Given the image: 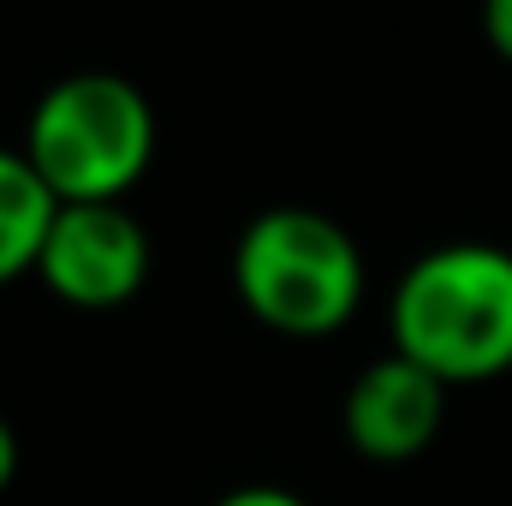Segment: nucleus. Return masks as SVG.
Listing matches in <instances>:
<instances>
[{
	"mask_svg": "<svg viewBox=\"0 0 512 506\" xmlns=\"http://www.w3.org/2000/svg\"><path fill=\"white\" fill-rule=\"evenodd\" d=\"M24 155L60 203H120L149 173L155 108L120 72H72L36 102Z\"/></svg>",
	"mask_w": 512,
	"mask_h": 506,
	"instance_id": "7ed1b4c3",
	"label": "nucleus"
},
{
	"mask_svg": "<svg viewBox=\"0 0 512 506\" xmlns=\"http://www.w3.org/2000/svg\"><path fill=\"white\" fill-rule=\"evenodd\" d=\"M393 352L447 387L495 381L512 370V251L441 245L417 256L387 304Z\"/></svg>",
	"mask_w": 512,
	"mask_h": 506,
	"instance_id": "f257e3e1",
	"label": "nucleus"
},
{
	"mask_svg": "<svg viewBox=\"0 0 512 506\" xmlns=\"http://www.w3.org/2000/svg\"><path fill=\"white\" fill-rule=\"evenodd\" d=\"M233 286L262 328L322 340L364 304V251L322 209H268L233 245Z\"/></svg>",
	"mask_w": 512,
	"mask_h": 506,
	"instance_id": "f03ea898",
	"label": "nucleus"
},
{
	"mask_svg": "<svg viewBox=\"0 0 512 506\" xmlns=\"http://www.w3.org/2000/svg\"><path fill=\"white\" fill-rule=\"evenodd\" d=\"M483 36L501 60H512V0H483Z\"/></svg>",
	"mask_w": 512,
	"mask_h": 506,
	"instance_id": "0eeeda50",
	"label": "nucleus"
},
{
	"mask_svg": "<svg viewBox=\"0 0 512 506\" xmlns=\"http://www.w3.org/2000/svg\"><path fill=\"white\" fill-rule=\"evenodd\" d=\"M36 274L60 304L114 310L137 298V286L149 280V239L126 203H60L36 256Z\"/></svg>",
	"mask_w": 512,
	"mask_h": 506,
	"instance_id": "20e7f679",
	"label": "nucleus"
},
{
	"mask_svg": "<svg viewBox=\"0 0 512 506\" xmlns=\"http://www.w3.org/2000/svg\"><path fill=\"white\" fill-rule=\"evenodd\" d=\"M215 506H304L292 489H274V483H251V489H233V495H221Z\"/></svg>",
	"mask_w": 512,
	"mask_h": 506,
	"instance_id": "6e6552de",
	"label": "nucleus"
},
{
	"mask_svg": "<svg viewBox=\"0 0 512 506\" xmlns=\"http://www.w3.org/2000/svg\"><path fill=\"white\" fill-rule=\"evenodd\" d=\"M447 417V381L411 364L405 352H387L346 387V441L370 465H405L417 459Z\"/></svg>",
	"mask_w": 512,
	"mask_h": 506,
	"instance_id": "39448f33",
	"label": "nucleus"
},
{
	"mask_svg": "<svg viewBox=\"0 0 512 506\" xmlns=\"http://www.w3.org/2000/svg\"><path fill=\"white\" fill-rule=\"evenodd\" d=\"M60 215V197L42 185L24 149H0V286L18 274H36L42 239Z\"/></svg>",
	"mask_w": 512,
	"mask_h": 506,
	"instance_id": "423d86ee",
	"label": "nucleus"
},
{
	"mask_svg": "<svg viewBox=\"0 0 512 506\" xmlns=\"http://www.w3.org/2000/svg\"><path fill=\"white\" fill-rule=\"evenodd\" d=\"M18 477V435H12V423L0 417V489Z\"/></svg>",
	"mask_w": 512,
	"mask_h": 506,
	"instance_id": "1a4fd4ad",
	"label": "nucleus"
}]
</instances>
